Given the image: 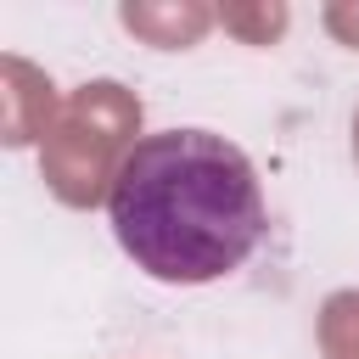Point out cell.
I'll return each mask as SVG.
<instances>
[{
    "instance_id": "obj_1",
    "label": "cell",
    "mask_w": 359,
    "mask_h": 359,
    "mask_svg": "<svg viewBox=\"0 0 359 359\" xmlns=\"http://www.w3.org/2000/svg\"><path fill=\"white\" fill-rule=\"evenodd\" d=\"M118 247L163 286H202L241 269L264 241V185L252 157L213 129L140 135L107 185Z\"/></svg>"
}]
</instances>
